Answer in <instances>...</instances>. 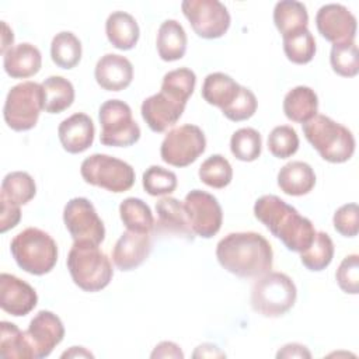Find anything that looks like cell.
<instances>
[{
	"label": "cell",
	"instance_id": "cell-1",
	"mask_svg": "<svg viewBox=\"0 0 359 359\" xmlns=\"http://www.w3.org/2000/svg\"><path fill=\"white\" fill-rule=\"evenodd\" d=\"M216 258L223 269L238 278H259L272 269L273 251L262 234L237 231L217 243Z\"/></svg>",
	"mask_w": 359,
	"mask_h": 359
},
{
	"label": "cell",
	"instance_id": "cell-2",
	"mask_svg": "<svg viewBox=\"0 0 359 359\" xmlns=\"http://www.w3.org/2000/svg\"><path fill=\"white\" fill-rule=\"evenodd\" d=\"M254 216L289 251L303 252L314 240L316 229L311 220L302 216L293 206L276 195H262L258 198L254 203Z\"/></svg>",
	"mask_w": 359,
	"mask_h": 359
},
{
	"label": "cell",
	"instance_id": "cell-3",
	"mask_svg": "<svg viewBox=\"0 0 359 359\" xmlns=\"http://www.w3.org/2000/svg\"><path fill=\"white\" fill-rule=\"evenodd\" d=\"M66 265L74 285L90 293L105 289L114 276L109 258L91 241H74Z\"/></svg>",
	"mask_w": 359,
	"mask_h": 359
},
{
	"label": "cell",
	"instance_id": "cell-4",
	"mask_svg": "<svg viewBox=\"0 0 359 359\" xmlns=\"http://www.w3.org/2000/svg\"><path fill=\"white\" fill-rule=\"evenodd\" d=\"M302 126L304 137L318 151L323 160L339 164L353 156L355 137L352 132L330 116L317 114Z\"/></svg>",
	"mask_w": 359,
	"mask_h": 359
},
{
	"label": "cell",
	"instance_id": "cell-5",
	"mask_svg": "<svg viewBox=\"0 0 359 359\" xmlns=\"http://www.w3.org/2000/svg\"><path fill=\"white\" fill-rule=\"evenodd\" d=\"M10 251L22 271L36 276L49 273L57 262L56 241L38 227H27L15 234Z\"/></svg>",
	"mask_w": 359,
	"mask_h": 359
},
{
	"label": "cell",
	"instance_id": "cell-6",
	"mask_svg": "<svg viewBox=\"0 0 359 359\" xmlns=\"http://www.w3.org/2000/svg\"><path fill=\"white\" fill-rule=\"evenodd\" d=\"M297 289L293 279L283 272H266L251 289V307L262 317L276 318L286 314L296 303Z\"/></svg>",
	"mask_w": 359,
	"mask_h": 359
},
{
	"label": "cell",
	"instance_id": "cell-7",
	"mask_svg": "<svg viewBox=\"0 0 359 359\" xmlns=\"http://www.w3.org/2000/svg\"><path fill=\"white\" fill-rule=\"evenodd\" d=\"M42 109V86L35 81H22L8 90L3 107V116L10 129L25 132L36 125Z\"/></svg>",
	"mask_w": 359,
	"mask_h": 359
},
{
	"label": "cell",
	"instance_id": "cell-8",
	"mask_svg": "<svg viewBox=\"0 0 359 359\" xmlns=\"http://www.w3.org/2000/svg\"><path fill=\"white\" fill-rule=\"evenodd\" d=\"M80 174L87 184L115 194L129 191L136 177L130 164L102 153L84 158L80 165Z\"/></svg>",
	"mask_w": 359,
	"mask_h": 359
},
{
	"label": "cell",
	"instance_id": "cell-9",
	"mask_svg": "<svg viewBox=\"0 0 359 359\" xmlns=\"http://www.w3.org/2000/svg\"><path fill=\"white\" fill-rule=\"evenodd\" d=\"M101 125L100 142L111 147H128L140 139V126L132 116L130 107L122 100H107L98 109Z\"/></svg>",
	"mask_w": 359,
	"mask_h": 359
},
{
	"label": "cell",
	"instance_id": "cell-10",
	"mask_svg": "<svg viewBox=\"0 0 359 359\" xmlns=\"http://www.w3.org/2000/svg\"><path fill=\"white\" fill-rule=\"evenodd\" d=\"M205 149L203 130L196 125L187 123L167 132L160 146V156L168 165L187 167L196 161Z\"/></svg>",
	"mask_w": 359,
	"mask_h": 359
},
{
	"label": "cell",
	"instance_id": "cell-11",
	"mask_svg": "<svg viewBox=\"0 0 359 359\" xmlns=\"http://www.w3.org/2000/svg\"><path fill=\"white\" fill-rule=\"evenodd\" d=\"M181 10L194 32L203 39L222 38L231 22L227 7L219 0H184Z\"/></svg>",
	"mask_w": 359,
	"mask_h": 359
},
{
	"label": "cell",
	"instance_id": "cell-12",
	"mask_svg": "<svg viewBox=\"0 0 359 359\" xmlns=\"http://www.w3.org/2000/svg\"><path fill=\"white\" fill-rule=\"evenodd\" d=\"M182 205L195 236L212 238L219 233L223 210L216 196L202 189H192L185 195Z\"/></svg>",
	"mask_w": 359,
	"mask_h": 359
},
{
	"label": "cell",
	"instance_id": "cell-13",
	"mask_svg": "<svg viewBox=\"0 0 359 359\" xmlns=\"http://www.w3.org/2000/svg\"><path fill=\"white\" fill-rule=\"evenodd\" d=\"M63 223L73 241H91L100 245L105 238L104 223L87 198H72L65 205Z\"/></svg>",
	"mask_w": 359,
	"mask_h": 359
},
{
	"label": "cell",
	"instance_id": "cell-14",
	"mask_svg": "<svg viewBox=\"0 0 359 359\" xmlns=\"http://www.w3.org/2000/svg\"><path fill=\"white\" fill-rule=\"evenodd\" d=\"M25 335L34 351L35 359H43L63 341L65 325L55 313L41 310L29 321Z\"/></svg>",
	"mask_w": 359,
	"mask_h": 359
},
{
	"label": "cell",
	"instance_id": "cell-15",
	"mask_svg": "<svg viewBox=\"0 0 359 359\" xmlns=\"http://www.w3.org/2000/svg\"><path fill=\"white\" fill-rule=\"evenodd\" d=\"M316 25L324 39L334 43L355 42L356 17L342 4H325L316 14Z\"/></svg>",
	"mask_w": 359,
	"mask_h": 359
},
{
	"label": "cell",
	"instance_id": "cell-16",
	"mask_svg": "<svg viewBox=\"0 0 359 359\" xmlns=\"http://www.w3.org/2000/svg\"><path fill=\"white\" fill-rule=\"evenodd\" d=\"M185 105L187 104L160 91L142 102L140 114L153 132L163 133L180 121L185 111Z\"/></svg>",
	"mask_w": 359,
	"mask_h": 359
},
{
	"label": "cell",
	"instance_id": "cell-17",
	"mask_svg": "<svg viewBox=\"0 0 359 359\" xmlns=\"http://www.w3.org/2000/svg\"><path fill=\"white\" fill-rule=\"evenodd\" d=\"M36 303L38 294L29 283L11 273L0 275V307L3 311L22 317L31 313Z\"/></svg>",
	"mask_w": 359,
	"mask_h": 359
},
{
	"label": "cell",
	"instance_id": "cell-18",
	"mask_svg": "<svg viewBox=\"0 0 359 359\" xmlns=\"http://www.w3.org/2000/svg\"><path fill=\"white\" fill-rule=\"evenodd\" d=\"M157 222H154L156 234L182 238L185 241H194L196 237L192 231L184 205L181 201L172 196H164L156 203Z\"/></svg>",
	"mask_w": 359,
	"mask_h": 359
},
{
	"label": "cell",
	"instance_id": "cell-19",
	"mask_svg": "<svg viewBox=\"0 0 359 359\" xmlns=\"http://www.w3.org/2000/svg\"><path fill=\"white\" fill-rule=\"evenodd\" d=\"M151 252V236L149 233H136L126 230L116 240L112 250L115 266L123 272L140 266Z\"/></svg>",
	"mask_w": 359,
	"mask_h": 359
},
{
	"label": "cell",
	"instance_id": "cell-20",
	"mask_svg": "<svg viewBox=\"0 0 359 359\" xmlns=\"http://www.w3.org/2000/svg\"><path fill=\"white\" fill-rule=\"evenodd\" d=\"M95 128L93 119L84 112H76L59 123L57 136L62 147L70 154H79L91 147Z\"/></svg>",
	"mask_w": 359,
	"mask_h": 359
},
{
	"label": "cell",
	"instance_id": "cell-21",
	"mask_svg": "<svg viewBox=\"0 0 359 359\" xmlns=\"http://www.w3.org/2000/svg\"><path fill=\"white\" fill-rule=\"evenodd\" d=\"M97 84L107 91H121L130 86L133 79V66L130 60L118 53L101 56L94 69Z\"/></svg>",
	"mask_w": 359,
	"mask_h": 359
},
{
	"label": "cell",
	"instance_id": "cell-22",
	"mask_svg": "<svg viewBox=\"0 0 359 359\" xmlns=\"http://www.w3.org/2000/svg\"><path fill=\"white\" fill-rule=\"evenodd\" d=\"M41 50L29 42H21L18 45H14L3 55L4 72L11 79L32 77L41 70Z\"/></svg>",
	"mask_w": 359,
	"mask_h": 359
},
{
	"label": "cell",
	"instance_id": "cell-23",
	"mask_svg": "<svg viewBox=\"0 0 359 359\" xmlns=\"http://www.w3.org/2000/svg\"><path fill=\"white\" fill-rule=\"evenodd\" d=\"M278 187L290 196H303L313 191L316 172L304 161H289L278 172Z\"/></svg>",
	"mask_w": 359,
	"mask_h": 359
},
{
	"label": "cell",
	"instance_id": "cell-24",
	"mask_svg": "<svg viewBox=\"0 0 359 359\" xmlns=\"http://www.w3.org/2000/svg\"><path fill=\"white\" fill-rule=\"evenodd\" d=\"M105 34L114 48L130 50L139 41L140 29L133 15L126 11H114L105 21Z\"/></svg>",
	"mask_w": 359,
	"mask_h": 359
},
{
	"label": "cell",
	"instance_id": "cell-25",
	"mask_svg": "<svg viewBox=\"0 0 359 359\" xmlns=\"http://www.w3.org/2000/svg\"><path fill=\"white\" fill-rule=\"evenodd\" d=\"M285 116L296 123H306L318 112V97L307 86H296L283 98Z\"/></svg>",
	"mask_w": 359,
	"mask_h": 359
},
{
	"label": "cell",
	"instance_id": "cell-26",
	"mask_svg": "<svg viewBox=\"0 0 359 359\" xmlns=\"http://www.w3.org/2000/svg\"><path fill=\"white\" fill-rule=\"evenodd\" d=\"M187 34L177 20H165L157 31V53L164 62H175L184 57L187 52Z\"/></svg>",
	"mask_w": 359,
	"mask_h": 359
},
{
	"label": "cell",
	"instance_id": "cell-27",
	"mask_svg": "<svg viewBox=\"0 0 359 359\" xmlns=\"http://www.w3.org/2000/svg\"><path fill=\"white\" fill-rule=\"evenodd\" d=\"M240 87L241 86L229 74L216 72L205 77L201 94L209 105L217 107L223 111L236 100L240 93Z\"/></svg>",
	"mask_w": 359,
	"mask_h": 359
},
{
	"label": "cell",
	"instance_id": "cell-28",
	"mask_svg": "<svg viewBox=\"0 0 359 359\" xmlns=\"http://www.w3.org/2000/svg\"><path fill=\"white\" fill-rule=\"evenodd\" d=\"M43 109L48 114H60L74 101V87L72 81L62 76H50L42 81Z\"/></svg>",
	"mask_w": 359,
	"mask_h": 359
},
{
	"label": "cell",
	"instance_id": "cell-29",
	"mask_svg": "<svg viewBox=\"0 0 359 359\" xmlns=\"http://www.w3.org/2000/svg\"><path fill=\"white\" fill-rule=\"evenodd\" d=\"M273 22L282 36L307 28L309 13L303 3L296 0H282L275 4Z\"/></svg>",
	"mask_w": 359,
	"mask_h": 359
},
{
	"label": "cell",
	"instance_id": "cell-30",
	"mask_svg": "<svg viewBox=\"0 0 359 359\" xmlns=\"http://www.w3.org/2000/svg\"><path fill=\"white\" fill-rule=\"evenodd\" d=\"M119 216L126 230L149 233L154 230V217L149 205L140 198H126L119 205Z\"/></svg>",
	"mask_w": 359,
	"mask_h": 359
},
{
	"label": "cell",
	"instance_id": "cell-31",
	"mask_svg": "<svg viewBox=\"0 0 359 359\" xmlns=\"http://www.w3.org/2000/svg\"><path fill=\"white\" fill-rule=\"evenodd\" d=\"M0 356L6 359H35L25 331L8 321L0 323Z\"/></svg>",
	"mask_w": 359,
	"mask_h": 359
},
{
	"label": "cell",
	"instance_id": "cell-32",
	"mask_svg": "<svg viewBox=\"0 0 359 359\" xmlns=\"http://www.w3.org/2000/svg\"><path fill=\"white\" fill-rule=\"evenodd\" d=\"M81 42L70 31L57 32L50 42L52 62L60 69H73L81 59Z\"/></svg>",
	"mask_w": 359,
	"mask_h": 359
},
{
	"label": "cell",
	"instance_id": "cell-33",
	"mask_svg": "<svg viewBox=\"0 0 359 359\" xmlns=\"http://www.w3.org/2000/svg\"><path fill=\"white\" fill-rule=\"evenodd\" d=\"M35 194V181L25 171H11L1 181L0 199H6L14 205H27L34 199Z\"/></svg>",
	"mask_w": 359,
	"mask_h": 359
},
{
	"label": "cell",
	"instance_id": "cell-34",
	"mask_svg": "<svg viewBox=\"0 0 359 359\" xmlns=\"http://www.w3.org/2000/svg\"><path fill=\"white\" fill-rule=\"evenodd\" d=\"M283 52L286 57L294 65H307L313 60L317 45L313 34L309 28L294 31L289 35L282 36Z\"/></svg>",
	"mask_w": 359,
	"mask_h": 359
},
{
	"label": "cell",
	"instance_id": "cell-35",
	"mask_svg": "<svg viewBox=\"0 0 359 359\" xmlns=\"http://www.w3.org/2000/svg\"><path fill=\"white\" fill-rule=\"evenodd\" d=\"M334 258V243L324 231H316L311 245L300 252L302 264L313 272L325 269Z\"/></svg>",
	"mask_w": 359,
	"mask_h": 359
},
{
	"label": "cell",
	"instance_id": "cell-36",
	"mask_svg": "<svg viewBox=\"0 0 359 359\" xmlns=\"http://www.w3.org/2000/svg\"><path fill=\"white\" fill-rule=\"evenodd\" d=\"M195 86H196V74L188 67H180V69L170 70L168 73L164 74L160 91L187 104L189 97L194 94Z\"/></svg>",
	"mask_w": 359,
	"mask_h": 359
},
{
	"label": "cell",
	"instance_id": "cell-37",
	"mask_svg": "<svg viewBox=\"0 0 359 359\" xmlns=\"http://www.w3.org/2000/svg\"><path fill=\"white\" fill-rule=\"evenodd\" d=\"M262 137L254 128H240L230 139V151L240 161H255L261 156Z\"/></svg>",
	"mask_w": 359,
	"mask_h": 359
},
{
	"label": "cell",
	"instance_id": "cell-38",
	"mask_svg": "<svg viewBox=\"0 0 359 359\" xmlns=\"http://www.w3.org/2000/svg\"><path fill=\"white\" fill-rule=\"evenodd\" d=\"M199 180L215 189L227 187L233 180V168L230 161L222 154H212L199 167Z\"/></svg>",
	"mask_w": 359,
	"mask_h": 359
},
{
	"label": "cell",
	"instance_id": "cell-39",
	"mask_svg": "<svg viewBox=\"0 0 359 359\" xmlns=\"http://www.w3.org/2000/svg\"><path fill=\"white\" fill-rule=\"evenodd\" d=\"M330 63L338 76L355 77L359 73V55L356 43H334L330 52Z\"/></svg>",
	"mask_w": 359,
	"mask_h": 359
},
{
	"label": "cell",
	"instance_id": "cell-40",
	"mask_svg": "<svg viewBox=\"0 0 359 359\" xmlns=\"http://www.w3.org/2000/svg\"><path fill=\"white\" fill-rule=\"evenodd\" d=\"M142 184L149 195L167 196L175 191L178 180L174 171L167 170L161 165H150L142 175Z\"/></svg>",
	"mask_w": 359,
	"mask_h": 359
},
{
	"label": "cell",
	"instance_id": "cell-41",
	"mask_svg": "<svg viewBox=\"0 0 359 359\" xmlns=\"http://www.w3.org/2000/svg\"><path fill=\"white\" fill-rule=\"evenodd\" d=\"M299 149L297 132L289 125L275 126L268 136V150L276 158L292 157Z\"/></svg>",
	"mask_w": 359,
	"mask_h": 359
},
{
	"label": "cell",
	"instance_id": "cell-42",
	"mask_svg": "<svg viewBox=\"0 0 359 359\" xmlns=\"http://www.w3.org/2000/svg\"><path fill=\"white\" fill-rule=\"evenodd\" d=\"M258 107V101L255 94L247 88V87H240V93L236 97V100L226 108L222 111V114L233 122H241V121H247L250 119Z\"/></svg>",
	"mask_w": 359,
	"mask_h": 359
},
{
	"label": "cell",
	"instance_id": "cell-43",
	"mask_svg": "<svg viewBox=\"0 0 359 359\" xmlns=\"http://www.w3.org/2000/svg\"><path fill=\"white\" fill-rule=\"evenodd\" d=\"M335 279L342 292L348 294L359 293V255L358 254L346 255L341 261L335 272Z\"/></svg>",
	"mask_w": 359,
	"mask_h": 359
},
{
	"label": "cell",
	"instance_id": "cell-44",
	"mask_svg": "<svg viewBox=\"0 0 359 359\" xmlns=\"http://www.w3.org/2000/svg\"><path fill=\"white\" fill-rule=\"evenodd\" d=\"M334 229L344 237H356L359 231V208L355 202L339 206L332 216Z\"/></svg>",
	"mask_w": 359,
	"mask_h": 359
},
{
	"label": "cell",
	"instance_id": "cell-45",
	"mask_svg": "<svg viewBox=\"0 0 359 359\" xmlns=\"http://www.w3.org/2000/svg\"><path fill=\"white\" fill-rule=\"evenodd\" d=\"M21 220V209L6 199H0V233L14 229Z\"/></svg>",
	"mask_w": 359,
	"mask_h": 359
},
{
	"label": "cell",
	"instance_id": "cell-46",
	"mask_svg": "<svg viewBox=\"0 0 359 359\" xmlns=\"http://www.w3.org/2000/svg\"><path fill=\"white\" fill-rule=\"evenodd\" d=\"M151 359L156 358H172V359H182L184 358V352L181 351V348L171 341H161L160 344H157L153 349V352L150 353Z\"/></svg>",
	"mask_w": 359,
	"mask_h": 359
},
{
	"label": "cell",
	"instance_id": "cell-47",
	"mask_svg": "<svg viewBox=\"0 0 359 359\" xmlns=\"http://www.w3.org/2000/svg\"><path fill=\"white\" fill-rule=\"evenodd\" d=\"M278 359H290V358H300V359H309L311 358L310 351L307 346L297 344V342H290L283 345L278 352H276Z\"/></svg>",
	"mask_w": 359,
	"mask_h": 359
},
{
	"label": "cell",
	"instance_id": "cell-48",
	"mask_svg": "<svg viewBox=\"0 0 359 359\" xmlns=\"http://www.w3.org/2000/svg\"><path fill=\"white\" fill-rule=\"evenodd\" d=\"M192 356L194 358H224L226 353L222 352L213 344H202V345L196 346V349L192 353Z\"/></svg>",
	"mask_w": 359,
	"mask_h": 359
},
{
	"label": "cell",
	"instance_id": "cell-49",
	"mask_svg": "<svg viewBox=\"0 0 359 359\" xmlns=\"http://www.w3.org/2000/svg\"><path fill=\"white\" fill-rule=\"evenodd\" d=\"M1 53L4 55L10 48H13L11 45L14 42V34L6 21H1Z\"/></svg>",
	"mask_w": 359,
	"mask_h": 359
},
{
	"label": "cell",
	"instance_id": "cell-50",
	"mask_svg": "<svg viewBox=\"0 0 359 359\" xmlns=\"http://www.w3.org/2000/svg\"><path fill=\"white\" fill-rule=\"evenodd\" d=\"M62 359H66V358H94V355L87 351L84 346H72L69 348L67 351H65L62 355H60Z\"/></svg>",
	"mask_w": 359,
	"mask_h": 359
}]
</instances>
